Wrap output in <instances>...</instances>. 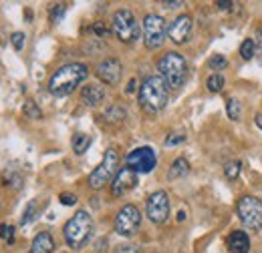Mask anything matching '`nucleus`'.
I'll return each instance as SVG.
<instances>
[{"mask_svg": "<svg viewBox=\"0 0 262 253\" xmlns=\"http://www.w3.org/2000/svg\"><path fill=\"white\" fill-rule=\"evenodd\" d=\"M158 165V155L151 147H137L125 157V167L135 173H151Z\"/></svg>", "mask_w": 262, "mask_h": 253, "instance_id": "obj_10", "label": "nucleus"}, {"mask_svg": "<svg viewBox=\"0 0 262 253\" xmlns=\"http://www.w3.org/2000/svg\"><path fill=\"white\" fill-rule=\"evenodd\" d=\"M224 77L220 74V72H216V74H212V77H208V81H206V87H208V91L210 93H220L222 89H224Z\"/></svg>", "mask_w": 262, "mask_h": 253, "instance_id": "obj_22", "label": "nucleus"}, {"mask_svg": "<svg viewBox=\"0 0 262 253\" xmlns=\"http://www.w3.org/2000/svg\"><path fill=\"white\" fill-rule=\"evenodd\" d=\"M133 87H135V81H129V87H127V93H133Z\"/></svg>", "mask_w": 262, "mask_h": 253, "instance_id": "obj_40", "label": "nucleus"}, {"mask_svg": "<svg viewBox=\"0 0 262 253\" xmlns=\"http://www.w3.org/2000/svg\"><path fill=\"white\" fill-rule=\"evenodd\" d=\"M59 201L69 207V205H75V203H77V197H75L73 193H61V195H59Z\"/></svg>", "mask_w": 262, "mask_h": 253, "instance_id": "obj_33", "label": "nucleus"}, {"mask_svg": "<svg viewBox=\"0 0 262 253\" xmlns=\"http://www.w3.org/2000/svg\"><path fill=\"white\" fill-rule=\"evenodd\" d=\"M93 32H95V34H99V36H107V34L111 32V29H109V27H107L103 20H99V22H95V24H93Z\"/></svg>", "mask_w": 262, "mask_h": 253, "instance_id": "obj_32", "label": "nucleus"}, {"mask_svg": "<svg viewBox=\"0 0 262 253\" xmlns=\"http://www.w3.org/2000/svg\"><path fill=\"white\" fill-rule=\"evenodd\" d=\"M184 219H186V213H184V211H182V213H180V215H178V221H184Z\"/></svg>", "mask_w": 262, "mask_h": 253, "instance_id": "obj_41", "label": "nucleus"}, {"mask_svg": "<svg viewBox=\"0 0 262 253\" xmlns=\"http://www.w3.org/2000/svg\"><path fill=\"white\" fill-rule=\"evenodd\" d=\"M188 173H190V163H188V159L178 157L171 163V167H169V171H167V177H169V179H180V177H184V175H188Z\"/></svg>", "mask_w": 262, "mask_h": 253, "instance_id": "obj_18", "label": "nucleus"}, {"mask_svg": "<svg viewBox=\"0 0 262 253\" xmlns=\"http://www.w3.org/2000/svg\"><path fill=\"white\" fill-rule=\"evenodd\" d=\"M65 12H67V4H55L53 10H51V22L57 24V22L65 16Z\"/></svg>", "mask_w": 262, "mask_h": 253, "instance_id": "obj_29", "label": "nucleus"}, {"mask_svg": "<svg viewBox=\"0 0 262 253\" xmlns=\"http://www.w3.org/2000/svg\"><path fill=\"white\" fill-rule=\"evenodd\" d=\"M256 36H258V38H254V42H256V48L260 46V50H262V24L258 27V29H256Z\"/></svg>", "mask_w": 262, "mask_h": 253, "instance_id": "obj_37", "label": "nucleus"}, {"mask_svg": "<svg viewBox=\"0 0 262 253\" xmlns=\"http://www.w3.org/2000/svg\"><path fill=\"white\" fill-rule=\"evenodd\" d=\"M4 181H12V185H10V187H14V189H18V187H20V183H23V179H20L18 175H12V173L4 175Z\"/></svg>", "mask_w": 262, "mask_h": 253, "instance_id": "obj_34", "label": "nucleus"}, {"mask_svg": "<svg viewBox=\"0 0 262 253\" xmlns=\"http://www.w3.org/2000/svg\"><path fill=\"white\" fill-rule=\"evenodd\" d=\"M125 117H127V111H125L121 105H113V107H109V109L105 111V119H107L109 123H123Z\"/></svg>", "mask_w": 262, "mask_h": 253, "instance_id": "obj_19", "label": "nucleus"}, {"mask_svg": "<svg viewBox=\"0 0 262 253\" xmlns=\"http://www.w3.org/2000/svg\"><path fill=\"white\" fill-rule=\"evenodd\" d=\"M208 66H210L212 70H222V68L228 66V61H226V57H222V55H212V57L208 59Z\"/></svg>", "mask_w": 262, "mask_h": 253, "instance_id": "obj_26", "label": "nucleus"}, {"mask_svg": "<svg viewBox=\"0 0 262 253\" xmlns=\"http://www.w3.org/2000/svg\"><path fill=\"white\" fill-rule=\"evenodd\" d=\"M111 32L117 36V40L131 44L139 38V22L135 20L131 10H117L111 20Z\"/></svg>", "mask_w": 262, "mask_h": 253, "instance_id": "obj_7", "label": "nucleus"}, {"mask_svg": "<svg viewBox=\"0 0 262 253\" xmlns=\"http://www.w3.org/2000/svg\"><path fill=\"white\" fill-rule=\"evenodd\" d=\"M167 27L160 14H147L143 18V42L149 50H158L165 42Z\"/></svg>", "mask_w": 262, "mask_h": 253, "instance_id": "obj_8", "label": "nucleus"}, {"mask_svg": "<svg viewBox=\"0 0 262 253\" xmlns=\"http://www.w3.org/2000/svg\"><path fill=\"white\" fill-rule=\"evenodd\" d=\"M36 211H38V203L36 201H31L29 205H27V209H25V215H23V219H20V225H27V223H31L36 217Z\"/></svg>", "mask_w": 262, "mask_h": 253, "instance_id": "obj_27", "label": "nucleus"}, {"mask_svg": "<svg viewBox=\"0 0 262 253\" xmlns=\"http://www.w3.org/2000/svg\"><path fill=\"white\" fill-rule=\"evenodd\" d=\"M121 72H123V66L117 59L109 57V59H103L101 63L97 64V77L109 87L117 85L121 81Z\"/></svg>", "mask_w": 262, "mask_h": 253, "instance_id": "obj_13", "label": "nucleus"}, {"mask_svg": "<svg viewBox=\"0 0 262 253\" xmlns=\"http://www.w3.org/2000/svg\"><path fill=\"white\" fill-rule=\"evenodd\" d=\"M184 141H186V135L176 133V135H169V137L165 139V147H173V145H180V143H184Z\"/></svg>", "mask_w": 262, "mask_h": 253, "instance_id": "obj_31", "label": "nucleus"}, {"mask_svg": "<svg viewBox=\"0 0 262 253\" xmlns=\"http://www.w3.org/2000/svg\"><path fill=\"white\" fill-rule=\"evenodd\" d=\"M240 171H242V163H240V161H228V163L224 165V175L228 177L230 181L238 179Z\"/></svg>", "mask_w": 262, "mask_h": 253, "instance_id": "obj_24", "label": "nucleus"}, {"mask_svg": "<svg viewBox=\"0 0 262 253\" xmlns=\"http://www.w3.org/2000/svg\"><path fill=\"white\" fill-rule=\"evenodd\" d=\"M10 42H12L14 50H23V46H25V34L23 32H12Z\"/></svg>", "mask_w": 262, "mask_h": 253, "instance_id": "obj_30", "label": "nucleus"}, {"mask_svg": "<svg viewBox=\"0 0 262 253\" xmlns=\"http://www.w3.org/2000/svg\"><path fill=\"white\" fill-rule=\"evenodd\" d=\"M190 34H192V16H188V14H180L167 27V38L173 44H184L190 38Z\"/></svg>", "mask_w": 262, "mask_h": 253, "instance_id": "obj_12", "label": "nucleus"}, {"mask_svg": "<svg viewBox=\"0 0 262 253\" xmlns=\"http://www.w3.org/2000/svg\"><path fill=\"white\" fill-rule=\"evenodd\" d=\"M23 113H25L29 119H34V121L42 117V111L36 107V103H34V100H27V103H25V107H23Z\"/></svg>", "mask_w": 262, "mask_h": 253, "instance_id": "obj_25", "label": "nucleus"}, {"mask_svg": "<svg viewBox=\"0 0 262 253\" xmlns=\"http://www.w3.org/2000/svg\"><path fill=\"white\" fill-rule=\"evenodd\" d=\"M165 8H180V6H184V2H180V0H176V2H164Z\"/></svg>", "mask_w": 262, "mask_h": 253, "instance_id": "obj_38", "label": "nucleus"}, {"mask_svg": "<svg viewBox=\"0 0 262 253\" xmlns=\"http://www.w3.org/2000/svg\"><path fill=\"white\" fill-rule=\"evenodd\" d=\"M89 145H91V137H89V135L77 133V135L73 137V151H75L77 155H83V153L89 149Z\"/></svg>", "mask_w": 262, "mask_h": 253, "instance_id": "obj_20", "label": "nucleus"}, {"mask_svg": "<svg viewBox=\"0 0 262 253\" xmlns=\"http://www.w3.org/2000/svg\"><path fill=\"white\" fill-rule=\"evenodd\" d=\"M0 237H2L8 245H12V243H14V227L2 223V225H0Z\"/></svg>", "mask_w": 262, "mask_h": 253, "instance_id": "obj_28", "label": "nucleus"}, {"mask_svg": "<svg viewBox=\"0 0 262 253\" xmlns=\"http://www.w3.org/2000/svg\"><path fill=\"white\" fill-rule=\"evenodd\" d=\"M158 70L169 89H180L188 77V63L180 53L171 50V53H165L158 61Z\"/></svg>", "mask_w": 262, "mask_h": 253, "instance_id": "obj_4", "label": "nucleus"}, {"mask_svg": "<svg viewBox=\"0 0 262 253\" xmlns=\"http://www.w3.org/2000/svg\"><path fill=\"white\" fill-rule=\"evenodd\" d=\"M226 111H228V117L232 121H240L242 119V105L236 98H228L226 100Z\"/></svg>", "mask_w": 262, "mask_h": 253, "instance_id": "obj_23", "label": "nucleus"}, {"mask_svg": "<svg viewBox=\"0 0 262 253\" xmlns=\"http://www.w3.org/2000/svg\"><path fill=\"white\" fill-rule=\"evenodd\" d=\"M103 98H105V91L101 85H87L81 91V100L87 107H99L103 103Z\"/></svg>", "mask_w": 262, "mask_h": 253, "instance_id": "obj_16", "label": "nucleus"}, {"mask_svg": "<svg viewBox=\"0 0 262 253\" xmlns=\"http://www.w3.org/2000/svg\"><path fill=\"white\" fill-rule=\"evenodd\" d=\"M117 171H119V153L111 147V149L105 151L103 161L99 163L97 167L93 169V173L89 175V187L95 191L103 189L105 185L113 183Z\"/></svg>", "mask_w": 262, "mask_h": 253, "instance_id": "obj_5", "label": "nucleus"}, {"mask_svg": "<svg viewBox=\"0 0 262 253\" xmlns=\"http://www.w3.org/2000/svg\"><path fill=\"white\" fill-rule=\"evenodd\" d=\"M139 107L145 111V113H160L167 105L169 100V87L165 85V81L160 74H151V77H145L141 87H139Z\"/></svg>", "mask_w": 262, "mask_h": 253, "instance_id": "obj_1", "label": "nucleus"}, {"mask_svg": "<svg viewBox=\"0 0 262 253\" xmlns=\"http://www.w3.org/2000/svg\"><path fill=\"white\" fill-rule=\"evenodd\" d=\"M145 213L149 217V221L164 223L169 217V197L165 191H156L149 195L147 203H145Z\"/></svg>", "mask_w": 262, "mask_h": 253, "instance_id": "obj_11", "label": "nucleus"}, {"mask_svg": "<svg viewBox=\"0 0 262 253\" xmlns=\"http://www.w3.org/2000/svg\"><path fill=\"white\" fill-rule=\"evenodd\" d=\"M236 213L246 229L250 231L262 229V199L254 195H242L236 203Z\"/></svg>", "mask_w": 262, "mask_h": 253, "instance_id": "obj_6", "label": "nucleus"}, {"mask_svg": "<svg viewBox=\"0 0 262 253\" xmlns=\"http://www.w3.org/2000/svg\"><path fill=\"white\" fill-rule=\"evenodd\" d=\"M230 253H248L250 251V239L244 231H232L226 239Z\"/></svg>", "mask_w": 262, "mask_h": 253, "instance_id": "obj_15", "label": "nucleus"}, {"mask_svg": "<svg viewBox=\"0 0 262 253\" xmlns=\"http://www.w3.org/2000/svg\"><path fill=\"white\" fill-rule=\"evenodd\" d=\"M137 185V173L131 171L129 167H123L117 171L113 183H111V195L113 197H121L125 193H129L133 187Z\"/></svg>", "mask_w": 262, "mask_h": 253, "instance_id": "obj_14", "label": "nucleus"}, {"mask_svg": "<svg viewBox=\"0 0 262 253\" xmlns=\"http://www.w3.org/2000/svg\"><path fill=\"white\" fill-rule=\"evenodd\" d=\"M55 251V239L49 231H40L33 239L31 251L29 253H53Z\"/></svg>", "mask_w": 262, "mask_h": 253, "instance_id": "obj_17", "label": "nucleus"}, {"mask_svg": "<svg viewBox=\"0 0 262 253\" xmlns=\"http://www.w3.org/2000/svg\"><path fill=\"white\" fill-rule=\"evenodd\" d=\"M113 253H141V249L135 245H119Z\"/></svg>", "mask_w": 262, "mask_h": 253, "instance_id": "obj_35", "label": "nucleus"}, {"mask_svg": "<svg viewBox=\"0 0 262 253\" xmlns=\"http://www.w3.org/2000/svg\"><path fill=\"white\" fill-rule=\"evenodd\" d=\"M254 55H256V42H254V38H244L242 44H240V57L244 61H252Z\"/></svg>", "mask_w": 262, "mask_h": 253, "instance_id": "obj_21", "label": "nucleus"}, {"mask_svg": "<svg viewBox=\"0 0 262 253\" xmlns=\"http://www.w3.org/2000/svg\"><path fill=\"white\" fill-rule=\"evenodd\" d=\"M254 123H256V127H258V129L262 131V113H258V115L254 117Z\"/></svg>", "mask_w": 262, "mask_h": 253, "instance_id": "obj_39", "label": "nucleus"}, {"mask_svg": "<svg viewBox=\"0 0 262 253\" xmlns=\"http://www.w3.org/2000/svg\"><path fill=\"white\" fill-rule=\"evenodd\" d=\"M89 77V68L81 63H69L63 64L59 70L49 81V91L55 96H67L71 95L85 79Z\"/></svg>", "mask_w": 262, "mask_h": 253, "instance_id": "obj_2", "label": "nucleus"}, {"mask_svg": "<svg viewBox=\"0 0 262 253\" xmlns=\"http://www.w3.org/2000/svg\"><path fill=\"white\" fill-rule=\"evenodd\" d=\"M113 225H115V231L119 235H123V237L135 235L137 229L141 227V213H139V209L135 205H123L117 211Z\"/></svg>", "mask_w": 262, "mask_h": 253, "instance_id": "obj_9", "label": "nucleus"}, {"mask_svg": "<svg viewBox=\"0 0 262 253\" xmlns=\"http://www.w3.org/2000/svg\"><path fill=\"white\" fill-rule=\"evenodd\" d=\"M216 6H218V10H230L232 6H236L234 2H228V0H222V2H216Z\"/></svg>", "mask_w": 262, "mask_h": 253, "instance_id": "obj_36", "label": "nucleus"}, {"mask_svg": "<svg viewBox=\"0 0 262 253\" xmlns=\"http://www.w3.org/2000/svg\"><path fill=\"white\" fill-rule=\"evenodd\" d=\"M91 233H93V219H91V215H89L87 211H83V209L77 211V213L65 223V227H63V235H65L67 245L73 247V249L83 247V245L89 241Z\"/></svg>", "mask_w": 262, "mask_h": 253, "instance_id": "obj_3", "label": "nucleus"}]
</instances>
